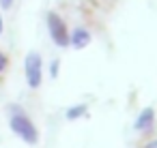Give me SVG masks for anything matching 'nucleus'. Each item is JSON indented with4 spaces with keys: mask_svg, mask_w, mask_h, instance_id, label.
<instances>
[{
    "mask_svg": "<svg viewBox=\"0 0 157 148\" xmlns=\"http://www.w3.org/2000/svg\"><path fill=\"white\" fill-rule=\"evenodd\" d=\"M9 124H11V131L22 137L26 144L35 146L39 142V131L35 127V122L28 118V114L20 107H11V118H9Z\"/></svg>",
    "mask_w": 157,
    "mask_h": 148,
    "instance_id": "nucleus-1",
    "label": "nucleus"
},
{
    "mask_svg": "<svg viewBox=\"0 0 157 148\" xmlns=\"http://www.w3.org/2000/svg\"><path fill=\"white\" fill-rule=\"evenodd\" d=\"M24 69H26V82H28V86L33 90H39L41 82H43V60H41V54L28 52V56L24 60Z\"/></svg>",
    "mask_w": 157,
    "mask_h": 148,
    "instance_id": "nucleus-2",
    "label": "nucleus"
},
{
    "mask_svg": "<svg viewBox=\"0 0 157 148\" xmlns=\"http://www.w3.org/2000/svg\"><path fill=\"white\" fill-rule=\"evenodd\" d=\"M48 32H50L52 41H54V45L69 47V28H67L65 20L54 11L48 13Z\"/></svg>",
    "mask_w": 157,
    "mask_h": 148,
    "instance_id": "nucleus-3",
    "label": "nucleus"
},
{
    "mask_svg": "<svg viewBox=\"0 0 157 148\" xmlns=\"http://www.w3.org/2000/svg\"><path fill=\"white\" fill-rule=\"evenodd\" d=\"M90 41H93V35L84 26H75L69 32V47H73V50H84L86 45H90Z\"/></svg>",
    "mask_w": 157,
    "mask_h": 148,
    "instance_id": "nucleus-4",
    "label": "nucleus"
},
{
    "mask_svg": "<svg viewBox=\"0 0 157 148\" xmlns=\"http://www.w3.org/2000/svg\"><path fill=\"white\" fill-rule=\"evenodd\" d=\"M133 129L136 131H142V133H151L155 129V109L153 107H144L138 114V118L133 122Z\"/></svg>",
    "mask_w": 157,
    "mask_h": 148,
    "instance_id": "nucleus-5",
    "label": "nucleus"
},
{
    "mask_svg": "<svg viewBox=\"0 0 157 148\" xmlns=\"http://www.w3.org/2000/svg\"><path fill=\"white\" fill-rule=\"evenodd\" d=\"M84 114H86V105H84V103H80V105H73V107H69V109L65 112L67 120H75V118H82Z\"/></svg>",
    "mask_w": 157,
    "mask_h": 148,
    "instance_id": "nucleus-6",
    "label": "nucleus"
},
{
    "mask_svg": "<svg viewBox=\"0 0 157 148\" xmlns=\"http://www.w3.org/2000/svg\"><path fill=\"white\" fill-rule=\"evenodd\" d=\"M7 69H9V58H7L5 52H0V75H2Z\"/></svg>",
    "mask_w": 157,
    "mask_h": 148,
    "instance_id": "nucleus-7",
    "label": "nucleus"
},
{
    "mask_svg": "<svg viewBox=\"0 0 157 148\" xmlns=\"http://www.w3.org/2000/svg\"><path fill=\"white\" fill-rule=\"evenodd\" d=\"M58 69H60V62L58 60H52L50 62V75L52 77H58Z\"/></svg>",
    "mask_w": 157,
    "mask_h": 148,
    "instance_id": "nucleus-8",
    "label": "nucleus"
},
{
    "mask_svg": "<svg viewBox=\"0 0 157 148\" xmlns=\"http://www.w3.org/2000/svg\"><path fill=\"white\" fill-rule=\"evenodd\" d=\"M13 2H15V0H0L2 9H11V7H13Z\"/></svg>",
    "mask_w": 157,
    "mask_h": 148,
    "instance_id": "nucleus-9",
    "label": "nucleus"
},
{
    "mask_svg": "<svg viewBox=\"0 0 157 148\" xmlns=\"http://www.w3.org/2000/svg\"><path fill=\"white\" fill-rule=\"evenodd\" d=\"M142 148H157V139H153V142H148V144H144Z\"/></svg>",
    "mask_w": 157,
    "mask_h": 148,
    "instance_id": "nucleus-10",
    "label": "nucleus"
},
{
    "mask_svg": "<svg viewBox=\"0 0 157 148\" xmlns=\"http://www.w3.org/2000/svg\"><path fill=\"white\" fill-rule=\"evenodd\" d=\"M2 30H5V22H2V13H0V35H2Z\"/></svg>",
    "mask_w": 157,
    "mask_h": 148,
    "instance_id": "nucleus-11",
    "label": "nucleus"
}]
</instances>
